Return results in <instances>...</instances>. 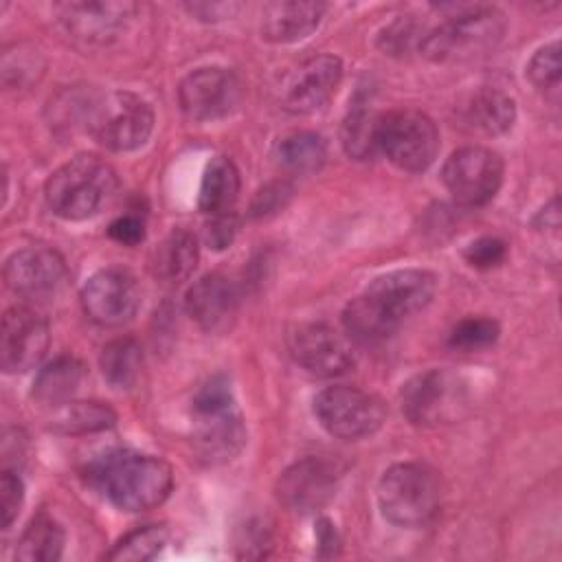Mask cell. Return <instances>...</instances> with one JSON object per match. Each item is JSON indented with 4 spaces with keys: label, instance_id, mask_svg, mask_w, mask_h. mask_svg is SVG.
<instances>
[{
    "label": "cell",
    "instance_id": "6da1fadb",
    "mask_svg": "<svg viewBox=\"0 0 562 562\" xmlns=\"http://www.w3.org/2000/svg\"><path fill=\"white\" fill-rule=\"evenodd\" d=\"M88 483L123 512H147L160 505L171 487V465L134 450H110L86 465Z\"/></svg>",
    "mask_w": 562,
    "mask_h": 562
},
{
    "label": "cell",
    "instance_id": "f546056e",
    "mask_svg": "<svg viewBox=\"0 0 562 562\" xmlns=\"http://www.w3.org/2000/svg\"><path fill=\"white\" fill-rule=\"evenodd\" d=\"M378 116L367 101H353L342 121L340 140L345 151L356 160H367L378 147Z\"/></svg>",
    "mask_w": 562,
    "mask_h": 562
},
{
    "label": "cell",
    "instance_id": "30bf717a",
    "mask_svg": "<svg viewBox=\"0 0 562 562\" xmlns=\"http://www.w3.org/2000/svg\"><path fill=\"white\" fill-rule=\"evenodd\" d=\"M463 386L443 369L417 373L402 386V411L415 426H435L452 419L463 406Z\"/></svg>",
    "mask_w": 562,
    "mask_h": 562
},
{
    "label": "cell",
    "instance_id": "ba28073f",
    "mask_svg": "<svg viewBox=\"0 0 562 562\" xmlns=\"http://www.w3.org/2000/svg\"><path fill=\"white\" fill-rule=\"evenodd\" d=\"M314 415L329 435L362 439L382 426L386 408L380 397L356 386H329L314 397Z\"/></svg>",
    "mask_w": 562,
    "mask_h": 562
},
{
    "label": "cell",
    "instance_id": "603a6c76",
    "mask_svg": "<svg viewBox=\"0 0 562 562\" xmlns=\"http://www.w3.org/2000/svg\"><path fill=\"white\" fill-rule=\"evenodd\" d=\"M342 325L349 338L362 345H375L393 336L402 323L395 321L375 299L364 292L345 307Z\"/></svg>",
    "mask_w": 562,
    "mask_h": 562
},
{
    "label": "cell",
    "instance_id": "8992f818",
    "mask_svg": "<svg viewBox=\"0 0 562 562\" xmlns=\"http://www.w3.org/2000/svg\"><path fill=\"white\" fill-rule=\"evenodd\" d=\"M88 132L110 151H132L147 143L154 130V112L134 92H108L86 108Z\"/></svg>",
    "mask_w": 562,
    "mask_h": 562
},
{
    "label": "cell",
    "instance_id": "52a82bcc",
    "mask_svg": "<svg viewBox=\"0 0 562 562\" xmlns=\"http://www.w3.org/2000/svg\"><path fill=\"white\" fill-rule=\"evenodd\" d=\"M378 147L402 171H424L439 149V132L419 110H393L378 119Z\"/></svg>",
    "mask_w": 562,
    "mask_h": 562
},
{
    "label": "cell",
    "instance_id": "cb8c5ba5",
    "mask_svg": "<svg viewBox=\"0 0 562 562\" xmlns=\"http://www.w3.org/2000/svg\"><path fill=\"white\" fill-rule=\"evenodd\" d=\"M83 380V364L72 356H59L48 362L33 382V397L42 406L59 408L72 402Z\"/></svg>",
    "mask_w": 562,
    "mask_h": 562
},
{
    "label": "cell",
    "instance_id": "7402d4cb",
    "mask_svg": "<svg viewBox=\"0 0 562 562\" xmlns=\"http://www.w3.org/2000/svg\"><path fill=\"white\" fill-rule=\"evenodd\" d=\"M198 239L187 228H173L151 255V272L160 283L178 285L187 281L198 266Z\"/></svg>",
    "mask_w": 562,
    "mask_h": 562
},
{
    "label": "cell",
    "instance_id": "4dcf8cb0",
    "mask_svg": "<svg viewBox=\"0 0 562 562\" xmlns=\"http://www.w3.org/2000/svg\"><path fill=\"white\" fill-rule=\"evenodd\" d=\"M116 415L110 406L101 402H68L57 408V415L53 419V428L61 432H94L110 428L114 424Z\"/></svg>",
    "mask_w": 562,
    "mask_h": 562
},
{
    "label": "cell",
    "instance_id": "3957f363",
    "mask_svg": "<svg viewBox=\"0 0 562 562\" xmlns=\"http://www.w3.org/2000/svg\"><path fill=\"white\" fill-rule=\"evenodd\" d=\"M116 189L114 169L94 154H79L46 180L44 198L64 220H86L101 211Z\"/></svg>",
    "mask_w": 562,
    "mask_h": 562
},
{
    "label": "cell",
    "instance_id": "7a4b0ae2",
    "mask_svg": "<svg viewBox=\"0 0 562 562\" xmlns=\"http://www.w3.org/2000/svg\"><path fill=\"white\" fill-rule=\"evenodd\" d=\"M191 404L198 454L211 465L235 459L246 443V428L228 380L222 375L211 378L198 389Z\"/></svg>",
    "mask_w": 562,
    "mask_h": 562
},
{
    "label": "cell",
    "instance_id": "74e56055",
    "mask_svg": "<svg viewBox=\"0 0 562 562\" xmlns=\"http://www.w3.org/2000/svg\"><path fill=\"white\" fill-rule=\"evenodd\" d=\"M235 233H237L235 211L211 215V220L206 224V244L215 250H224L226 246H231Z\"/></svg>",
    "mask_w": 562,
    "mask_h": 562
},
{
    "label": "cell",
    "instance_id": "e575fe53",
    "mask_svg": "<svg viewBox=\"0 0 562 562\" xmlns=\"http://www.w3.org/2000/svg\"><path fill=\"white\" fill-rule=\"evenodd\" d=\"M505 255H507V244L498 237H479L463 250L465 261L481 270L498 266L505 259Z\"/></svg>",
    "mask_w": 562,
    "mask_h": 562
},
{
    "label": "cell",
    "instance_id": "1f68e13d",
    "mask_svg": "<svg viewBox=\"0 0 562 562\" xmlns=\"http://www.w3.org/2000/svg\"><path fill=\"white\" fill-rule=\"evenodd\" d=\"M169 542V531L162 525H145L125 533L108 553V560L116 562H143L160 553Z\"/></svg>",
    "mask_w": 562,
    "mask_h": 562
},
{
    "label": "cell",
    "instance_id": "2e32d148",
    "mask_svg": "<svg viewBox=\"0 0 562 562\" xmlns=\"http://www.w3.org/2000/svg\"><path fill=\"white\" fill-rule=\"evenodd\" d=\"M342 79V64L334 55H318L303 61L285 83L283 108L294 114L321 110Z\"/></svg>",
    "mask_w": 562,
    "mask_h": 562
},
{
    "label": "cell",
    "instance_id": "5bb4252c",
    "mask_svg": "<svg viewBox=\"0 0 562 562\" xmlns=\"http://www.w3.org/2000/svg\"><path fill=\"white\" fill-rule=\"evenodd\" d=\"M48 325L26 305H13L2 316L0 364L4 373H24L42 362L48 351Z\"/></svg>",
    "mask_w": 562,
    "mask_h": 562
},
{
    "label": "cell",
    "instance_id": "5b68a950",
    "mask_svg": "<svg viewBox=\"0 0 562 562\" xmlns=\"http://www.w3.org/2000/svg\"><path fill=\"white\" fill-rule=\"evenodd\" d=\"M437 474L415 461L391 465L378 483L382 516L397 527H422L439 509Z\"/></svg>",
    "mask_w": 562,
    "mask_h": 562
},
{
    "label": "cell",
    "instance_id": "83f0119b",
    "mask_svg": "<svg viewBox=\"0 0 562 562\" xmlns=\"http://www.w3.org/2000/svg\"><path fill=\"white\" fill-rule=\"evenodd\" d=\"M274 156L292 173H314L325 165L327 145L316 132H294L279 140Z\"/></svg>",
    "mask_w": 562,
    "mask_h": 562
},
{
    "label": "cell",
    "instance_id": "e0dca14e",
    "mask_svg": "<svg viewBox=\"0 0 562 562\" xmlns=\"http://www.w3.org/2000/svg\"><path fill=\"white\" fill-rule=\"evenodd\" d=\"M66 277V266L59 252L42 246L22 248L4 263V281L11 292L26 299L53 294Z\"/></svg>",
    "mask_w": 562,
    "mask_h": 562
},
{
    "label": "cell",
    "instance_id": "484cf974",
    "mask_svg": "<svg viewBox=\"0 0 562 562\" xmlns=\"http://www.w3.org/2000/svg\"><path fill=\"white\" fill-rule=\"evenodd\" d=\"M465 119L474 130L487 136H498L512 130L516 121V105L514 99H509L505 92L481 88L470 97L465 105Z\"/></svg>",
    "mask_w": 562,
    "mask_h": 562
},
{
    "label": "cell",
    "instance_id": "8d00e7d4",
    "mask_svg": "<svg viewBox=\"0 0 562 562\" xmlns=\"http://www.w3.org/2000/svg\"><path fill=\"white\" fill-rule=\"evenodd\" d=\"M290 195H292V187L288 182L266 184L261 191H257V195L250 204V215L252 217H263V215L277 213L279 209L285 206Z\"/></svg>",
    "mask_w": 562,
    "mask_h": 562
},
{
    "label": "cell",
    "instance_id": "d6986e66",
    "mask_svg": "<svg viewBox=\"0 0 562 562\" xmlns=\"http://www.w3.org/2000/svg\"><path fill=\"white\" fill-rule=\"evenodd\" d=\"M437 288V279L428 270L406 268L386 272L367 288V294L375 299L395 321H404L406 316L424 310Z\"/></svg>",
    "mask_w": 562,
    "mask_h": 562
},
{
    "label": "cell",
    "instance_id": "44dd1931",
    "mask_svg": "<svg viewBox=\"0 0 562 562\" xmlns=\"http://www.w3.org/2000/svg\"><path fill=\"white\" fill-rule=\"evenodd\" d=\"M323 2H270L261 13V35L274 44H292L307 37L325 13Z\"/></svg>",
    "mask_w": 562,
    "mask_h": 562
},
{
    "label": "cell",
    "instance_id": "f1b7e54d",
    "mask_svg": "<svg viewBox=\"0 0 562 562\" xmlns=\"http://www.w3.org/2000/svg\"><path fill=\"white\" fill-rule=\"evenodd\" d=\"M99 367L110 386L130 389L140 375L143 349L134 338H116L103 347Z\"/></svg>",
    "mask_w": 562,
    "mask_h": 562
},
{
    "label": "cell",
    "instance_id": "9c48e42d",
    "mask_svg": "<svg viewBox=\"0 0 562 562\" xmlns=\"http://www.w3.org/2000/svg\"><path fill=\"white\" fill-rule=\"evenodd\" d=\"M441 180L459 204L481 206L501 189L503 160L487 147L468 145L448 156L441 169Z\"/></svg>",
    "mask_w": 562,
    "mask_h": 562
},
{
    "label": "cell",
    "instance_id": "8fae6325",
    "mask_svg": "<svg viewBox=\"0 0 562 562\" xmlns=\"http://www.w3.org/2000/svg\"><path fill=\"white\" fill-rule=\"evenodd\" d=\"M81 305L88 318L103 327L123 325L138 312V281L125 268H103L86 281L81 290Z\"/></svg>",
    "mask_w": 562,
    "mask_h": 562
},
{
    "label": "cell",
    "instance_id": "7c38bea8",
    "mask_svg": "<svg viewBox=\"0 0 562 562\" xmlns=\"http://www.w3.org/2000/svg\"><path fill=\"white\" fill-rule=\"evenodd\" d=\"M292 358L314 375L334 378L347 373L356 358L349 338L327 323H301L288 336Z\"/></svg>",
    "mask_w": 562,
    "mask_h": 562
},
{
    "label": "cell",
    "instance_id": "d590c367",
    "mask_svg": "<svg viewBox=\"0 0 562 562\" xmlns=\"http://www.w3.org/2000/svg\"><path fill=\"white\" fill-rule=\"evenodd\" d=\"M24 501V485L20 476L11 470L2 472L0 479V514H2V529H9L18 518V512Z\"/></svg>",
    "mask_w": 562,
    "mask_h": 562
},
{
    "label": "cell",
    "instance_id": "9a60e30c",
    "mask_svg": "<svg viewBox=\"0 0 562 562\" xmlns=\"http://www.w3.org/2000/svg\"><path fill=\"white\" fill-rule=\"evenodd\" d=\"M338 490L336 468L316 457L292 463L277 481V498L296 514H314L331 503Z\"/></svg>",
    "mask_w": 562,
    "mask_h": 562
},
{
    "label": "cell",
    "instance_id": "ffe728a7",
    "mask_svg": "<svg viewBox=\"0 0 562 562\" xmlns=\"http://www.w3.org/2000/svg\"><path fill=\"white\" fill-rule=\"evenodd\" d=\"M237 303L239 294L235 283L220 272L198 279L184 299L189 316L209 334H222L233 325Z\"/></svg>",
    "mask_w": 562,
    "mask_h": 562
},
{
    "label": "cell",
    "instance_id": "4316f807",
    "mask_svg": "<svg viewBox=\"0 0 562 562\" xmlns=\"http://www.w3.org/2000/svg\"><path fill=\"white\" fill-rule=\"evenodd\" d=\"M64 551V529L46 514L40 512L24 529L15 558L24 562H53L59 560Z\"/></svg>",
    "mask_w": 562,
    "mask_h": 562
},
{
    "label": "cell",
    "instance_id": "60d3db41",
    "mask_svg": "<svg viewBox=\"0 0 562 562\" xmlns=\"http://www.w3.org/2000/svg\"><path fill=\"white\" fill-rule=\"evenodd\" d=\"M316 540H318V555L331 558L338 553V533L334 525L327 518H321L316 522Z\"/></svg>",
    "mask_w": 562,
    "mask_h": 562
},
{
    "label": "cell",
    "instance_id": "d4e9b609",
    "mask_svg": "<svg viewBox=\"0 0 562 562\" xmlns=\"http://www.w3.org/2000/svg\"><path fill=\"white\" fill-rule=\"evenodd\" d=\"M239 193V171L228 160L226 156H215L209 160L202 184H200V195H198V206L206 215H220L228 213L235 206Z\"/></svg>",
    "mask_w": 562,
    "mask_h": 562
},
{
    "label": "cell",
    "instance_id": "277c9868",
    "mask_svg": "<svg viewBox=\"0 0 562 562\" xmlns=\"http://www.w3.org/2000/svg\"><path fill=\"white\" fill-rule=\"evenodd\" d=\"M503 31V15L494 7H470L426 33L419 40V53L435 64L465 61L492 50Z\"/></svg>",
    "mask_w": 562,
    "mask_h": 562
},
{
    "label": "cell",
    "instance_id": "ab89813d",
    "mask_svg": "<svg viewBox=\"0 0 562 562\" xmlns=\"http://www.w3.org/2000/svg\"><path fill=\"white\" fill-rule=\"evenodd\" d=\"M108 233L119 244L136 246L145 237V224L136 215H121L110 224Z\"/></svg>",
    "mask_w": 562,
    "mask_h": 562
},
{
    "label": "cell",
    "instance_id": "f35d334b",
    "mask_svg": "<svg viewBox=\"0 0 562 562\" xmlns=\"http://www.w3.org/2000/svg\"><path fill=\"white\" fill-rule=\"evenodd\" d=\"M415 33H417V26L408 18H404V20L400 18L380 35V46L391 55H400L411 48Z\"/></svg>",
    "mask_w": 562,
    "mask_h": 562
},
{
    "label": "cell",
    "instance_id": "4fadbf2b",
    "mask_svg": "<svg viewBox=\"0 0 562 562\" xmlns=\"http://www.w3.org/2000/svg\"><path fill=\"white\" fill-rule=\"evenodd\" d=\"M241 99L237 77L217 66H206L189 72L178 88L182 112L193 121H215L228 116Z\"/></svg>",
    "mask_w": 562,
    "mask_h": 562
},
{
    "label": "cell",
    "instance_id": "ac0fdd59",
    "mask_svg": "<svg viewBox=\"0 0 562 562\" xmlns=\"http://www.w3.org/2000/svg\"><path fill=\"white\" fill-rule=\"evenodd\" d=\"M132 2H66L57 4L59 20L75 40L86 44H108L130 22Z\"/></svg>",
    "mask_w": 562,
    "mask_h": 562
},
{
    "label": "cell",
    "instance_id": "836d02e7",
    "mask_svg": "<svg viewBox=\"0 0 562 562\" xmlns=\"http://www.w3.org/2000/svg\"><path fill=\"white\" fill-rule=\"evenodd\" d=\"M527 75L538 90H555L560 86V44L551 42L536 50L527 64Z\"/></svg>",
    "mask_w": 562,
    "mask_h": 562
},
{
    "label": "cell",
    "instance_id": "d6a6232c",
    "mask_svg": "<svg viewBox=\"0 0 562 562\" xmlns=\"http://www.w3.org/2000/svg\"><path fill=\"white\" fill-rule=\"evenodd\" d=\"M501 329L498 323L485 316H472L463 318L461 323L454 325L450 334V345L461 351H481L487 349L496 342Z\"/></svg>",
    "mask_w": 562,
    "mask_h": 562
}]
</instances>
